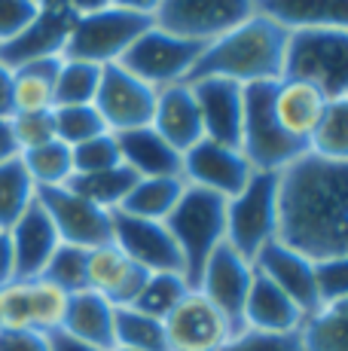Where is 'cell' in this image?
<instances>
[{
	"mask_svg": "<svg viewBox=\"0 0 348 351\" xmlns=\"http://www.w3.org/2000/svg\"><path fill=\"white\" fill-rule=\"evenodd\" d=\"M278 239L309 260L348 254V162L306 153L281 171Z\"/></svg>",
	"mask_w": 348,
	"mask_h": 351,
	"instance_id": "cell-1",
	"label": "cell"
},
{
	"mask_svg": "<svg viewBox=\"0 0 348 351\" xmlns=\"http://www.w3.org/2000/svg\"><path fill=\"white\" fill-rule=\"evenodd\" d=\"M287 40H290V31L253 12L223 37L211 40L186 83H196L202 77H226L238 86L278 83L284 77Z\"/></svg>",
	"mask_w": 348,
	"mask_h": 351,
	"instance_id": "cell-2",
	"label": "cell"
},
{
	"mask_svg": "<svg viewBox=\"0 0 348 351\" xmlns=\"http://www.w3.org/2000/svg\"><path fill=\"white\" fill-rule=\"evenodd\" d=\"M184 256V278L196 290L208 256L226 241V199L186 184L174 211L162 220Z\"/></svg>",
	"mask_w": 348,
	"mask_h": 351,
	"instance_id": "cell-3",
	"label": "cell"
},
{
	"mask_svg": "<svg viewBox=\"0 0 348 351\" xmlns=\"http://www.w3.org/2000/svg\"><path fill=\"white\" fill-rule=\"evenodd\" d=\"M275 83H251L245 86V117H242V153L253 165V171H284L297 159L309 153V144L278 125L272 110Z\"/></svg>",
	"mask_w": 348,
	"mask_h": 351,
	"instance_id": "cell-4",
	"label": "cell"
},
{
	"mask_svg": "<svg viewBox=\"0 0 348 351\" xmlns=\"http://www.w3.org/2000/svg\"><path fill=\"white\" fill-rule=\"evenodd\" d=\"M278 171H253L245 190L226 199V245L251 263L278 239Z\"/></svg>",
	"mask_w": 348,
	"mask_h": 351,
	"instance_id": "cell-5",
	"label": "cell"
},
{
	"mask_svg": "<svg viewBox=\"0 0 348 351\" xmlns=\"http://www.w3.org/2000/svg\"><path fill=\"white\" fill-rule=\"evenodd\" d=\"M284 77L318 86L327 101L348 98V31H290Z\"/></svg>",
	"mask_w": 348,
	"mask_h": 351,
	"instance_id": "cell-6",
	"label": "cell"
},
{
	"mask_svg": "<svg viewBox=\"0 0 348 351\" xmlns=\"http://www.w3.org/2000/svg\"><path fill=\"white\" fill-rule=\"evenodd\" d=\"M147 28H153L150 16H138V12L119 10V6L86 12V16H77V22H73L62 58L89 62L98 67L116 64Z\"/></svg>",
	"mask_w": 348,
	"mask_h": 351,
	"instance_id": "cell-7",
	"label": "cell"
},
{
	"mask_svg": "<svg viewBox=\"0 0 348 351\" xmlns=\"http://www.w3.org/2000/svg\"><path fill=\"white\" fill-rule=\"evenodd\" d=\"M205 49H208V43L177 37V34H169L153 25L129 46V52L116 64H123L132 77H138L140 83L159 92L165 86L186 83V77L192 73Z\"/></svg>",
	"mask_w": 348,
	"mask_h": 351,
	"instance_id": "cell-8",
	"label": "cell"
},
{
	"mask_svg": "<svg viewBox=\"0 0 348 351\" xmlns=\"http://www.w3.org/2000/svg\"><path fill=\"white\" fill-rule=\"evenodd\" d=\"M253 16V0H162L153 25L199 43L223 37Z\"/></svg>",
	"mask_w": 348,
	"mask_h": 351,
	"instance_id": "cell-9",
	"label": "cell"
},
{
	"mask_svg": "<svg viewBox=\"0 0 348 351\" xmlns=\"http://www.w3.org/2000/svg\"><path fill=\"white\" fill-rule=\"evenodd\" d=\"M37 202L49 214L52 226H55L58 239L64 245H77L92 251V247L113 241V211H104V208L86 202L71 186L37 190Z\"/></svg>",
	"mask_w": 348,
	"mask_h": 351,
	"instance_id": "cell-10",
	"label": "cell"
},
{
	"mask_svg": "<svg viewBox=\"0 0 348 351\" xmlns=\"http://www.w3.org/2000/svg\"><path fill=\"white\" fill-rule=\"evenodd\" d=\"M92 104L101 113L107 132H132V128L153 123L156 89L132 77L123 64H107L101 67V83H98V95Z\"/></svg>",
	"mask_w": 348,
	"mask_h": 351,
	"instance_id": "cell-11",
	"label": "cell"
},
{
	"mask_svg": "<svg viewBox=\"0 0 348 351\" xmlns=\"http://www.w3.org/2000/svg\"><path fill=\"white\" fill-rule=\"evenodd\" d=\"M162 324L169 351H220L236 336L226 315L199 290H190Z\"/></svg>",
	"mask_w": 348,
	"mask_h": 351,
	"instance_id": "cell-12",
	"label": "cell"
},
{
	"mask_svg": "<svg viewBox=\"0 0 348 351\" xmlns=\"http://www.w3.org/2000/svg\"><path fill=\"white\" fill-rule=\"evenodd\" d=\"M253 178V165L247 162L242 147L220 144V141L202 138L196 147L184 153V180L190 186H202L223 199H232Z\"/></svg>",
	"mask_w": 348,
	"mask_h": 351,
	"instance_id": "cell-13",
	"label": "cell"
},
{
	"mask_svg": "<svg viewBox=\"0 0 348 351\" xmlns=\"http://www.w3.org/2000/svg\"><path fill=\"white\" fill-rule=\"evenodd\" d=\"M73 22H77V12L68 3L40 6V12L28 28L18 31L6 43H0V64L18 71V67L46 62V58H62Z\"/></svg>",
	"mask_w": 348,
	"mask_h": 351,
	"instance_id": "cell-14",
	"label": "cell"
},
{
	"mask_svg": "<svg viewBox=\"0 0 348 351\" xmlns=\"http://www.w3.org/2000/svg\"><path fill=\"white\" fill-rule=\"evenodd\" d=\"M113 245L147 272H180L184 256L162 220H144L113 211Z\"/></svg>",
	"mask_w": 348,
	"mask_h": 351,
	"instance_id": "cell-15",
	"label": "cell"
},
{
	"mask_svg": "<svg viewBox=\"0 0 348 351\" xmlns=\"http://www.w3.org/2000/svg\"><path fill=\"white\" fill-rule=\"evenodd\" d=\"M251 281H253V263L245 260L242 254L232 251L223 241L208 256L196 290L202 296H208L214 306L226 315V321L232 324L236 333H242L245 330L242 315H245V300H247V290H251Z\"/></svg>",
	"mask_w": 348,
	"mask_h": 351,
	"instance_id": "cell-16",
	"label": "cell"
},
{
	"mask_svg": "<svg viewBox=\"0 0 348 351\" xmlns=\"http://www.w3.org/2000/svg\"><path fill=\"white\" fill-rule=\"evenodd\" d=\"M253 269L260 275H266L278 290H284L306 318L321 308L318 285H314V260L299 254L297 247L284 245L281 239L269 241L263 251L253 256Z\"/></svg>",
	"mask_w": 348,
	"mask_h": 351,
	"instance_id": "cell-17",
	"label": "cell"
},
{
	"mask_svg": "<svg viewBox=\"0 0 348 351\" xmlns=\"http://www.w3.org/2000/svg\"><path fill=\"white\" fill-rule=\"evenodd\" d=\"M192 86L199 113H202L205 138L220 144L238 147L242 141V117H245V86L226 77H202Z\"/></svg>",
	"mask_w": 348,
	"mask_h": 351,
	"instance_id": "cell-18",
	"label": "cell"
},
{
	"mask_svg": "<svg viewBox=\"0 0 348 351\" xmlns=\"http://www.w3.org/2000/svg\"><path fill=\"white\" fill-rule=\"evenodd\" d=\"M147 269L132 263L129 256L119 251L113 241L98 245L89 251V263H86V278H89V290L101 293L110 306H132L138 300L140 287L147 281Z\"/></svg>",
	"mask_w": 348,
	"mask_h": 351,
	"instance_id": "cell-19",
	"label": "cell"
},
{
	"mask_svg": "<svg viewBox=\"0 0 348 351\" xmlns=\"http://www.w3.org/2000/svg\"><path fill=\"white\" fill-rule=\"evenodd\" d=\"M6 232H10V245H12L16 278L18 281L40 278L46 263H49V256L55 254L58 245H62V239H58L55 226H52L49 214L43 211V205L34 202Z\"/></svg>",
	"mask_w": 348,
	"mask_h": 351,
	"instance_id": "cell-20",
	"label": "cell"
},
{
	"mask_svg": "<svg viewBox=\"0 0 348 351\" xmlns=\"http://www.w3.org/2000/svg\"><path fill=\"white\" fill-rule=\"evenodd\" d=\"M153 128L162 134L165 141L177 153H186L205 138L202 113H199L196 95H192L190 83L165 86L156 92V110H153Z\"/></svg>",
	"mask_w": 348,
	"mask_h": 351,
	"instance_id": "cell-21",
	"label": "cell"
},
{
	"mask_svg": "<svg viewBox=\"0 0 348 351\" xmlns=\"http://www.w3.org/2000/svg\"><path fill=\"white\" fill-rule=\"evenodd\" d=\"M242 321L245 330H260V333H299L306 315L299 312V306L284 290H278L266 275H260L253 269Z\"/></svg>",
	"mask_w": 348,
	"mask_h": 351,
	"instance_id": "cell-22",
	"label": "cell"
},
{
	"mask_svg": "<svg viewBox=\"0 0 348 351\" xmlns=\"http://www.w3.org/2000/svg\"><path fill=\"white\" fill-rule=\"evenodd\" d=\"M253 12L287 31H348V0H253Z\"/></svg>",
	"mask_w": 348,
	"mask_h": 351,
	"instance_id": "cell-23",
	"label": "cell"
},
{
	"mask_svg": "<svg viewBox=\"0 0 348 351\" xmlns=\"http://www.w3.org/2000/svg\"><path fill=\"white\" fill-rule=\"evenodd\" d=\"M119 156L138 178H184V153H177L153 125L119 132Z\"/></svg>",
	"mask_w": 348,
	"mask_h": 351,
	"instance_id": "cell-24",
	"label": "cell"
},
{
	"mask_svg": "<svg viewBox=\"0 0 348 351\" xmlns=\"http://www.w3.org/2000/svg\"><path fill=\"white\" fill-rule=\"evenodd\" d=\"M327 95L318 89V86L306 83V80H278L275 83V95H272V110H275L278 125L284 128L287 134L306 141L309 144L314 125L321 123L327 110Z\"/></svg>",
	"mask_w": 348,
	"mask_h": 351,
	"instance_id": "cell-25",
	"label": "cell"
},
{
	"mask_svg": "<svg viewBox=\"0 0 348 351\" xmlns=\"http://www.w3.org/2000/svg\"><path fill=\"white\" fill-rule=\"evenodd\" d=\"M113 312H116V306H110L101 293L79 290V293L68 296V312H64L62 330L71 333L73 339H83L101 351H113L116 348V339H113Z\"/></svg>",
	"mask_w": 348,
	"mask_h": 351,
	"instance_id": "cell-26",
	"label": "cell"
},
{
	"mask_svg": "<svg viewBox=\"0 0 348 351\" xmlns=\"http://www.w3.org/2000/svg\"><path fill=\"white\" fill-rule=\"evenodd\" d=\"M64 58L25 64L12 71V113H46L55 107V77Z\"/></svg>",
	"mask_w": 348,
	"mask_h": 351,
	"instance_id": "cell-27",
	"label": "cell"
},
{
	"mask_svg": "<svg viewBox=\"0 0 348 351\" xmlns=\"http://www.w3.org/2000/svg\"><path fill=\"white\" fill-rule=\"evenodd\" d=\"M184 190H186L184 178H138V184L132 186V193L125 195V202L116 211L144 220H165L174 211Z\"/></svg>",
	"mask_w": 348,
	"mask_h": 351,
	"instance_id": "cell-28",
	"label": "cell"
},
{
	"mask_svg": "<svg viewBox=\"0 0 348 351\" xmlns=\"http://www.w3.org/2000/svg\"><path fill=\"white\" fill-rule=\"evenodd\" d=\"M135 184H138V174L129 165H116V168H107V171H95V174H73L68 180V186L73 193L83 195L92 205L104 208V211H116Z\"/></svg>",
	"mask_w": 348,
	"mask_h": 351,
	"instance_id": "cell-29",
	"label": "cell"
},
{
	"mask_svg": "<svg viewBox=\"0 0 348 351\" xmlns=\"http://www.w3.org/2000/svg\"><path fill=\"white\" fill-rule=\"evenodd\" d=\"M113 339H116V348L129 351H169L165 324L132 306H119L113 312Z\"/></svg>",
	"mask_w": 348,
	"mask_h": 351,
	"instance_id": "cell-30",
	"label": "cell"
},
{
	"mask_svg": "<svg viewBox=\"0 0 348 351\" xmlns=\"http://www.w3.org/2000/svg\"><path fill=\"white\" fill-rule=\"evenodd\" d=\"M25 171L31 174L37 190L46 186H68V180L73 178V153L68 144L62 141H49V144H40L34 150L18 153Z\"/></svg>",
	"mask_w": 348,
	"mask_h": 351,
	"instance_id": "cell-31",
	"label": "cell"
},
{
	"mask_svg": "<svg viewBox=\"0 0 348 351\" xmlns=\"http://www.w3.org/2000/svg\"><path fill=\"white\" fill-rule=\"evenodd\" d=\"M37 202V186L22 159L0 162V229H10Z\"/></svg>",
	"mask_w": 348,
	"mask_h": 351,
	"instance_id": "cell-32",
	"label": "cell"
},
{
	"mask_svg": "<svg viewBox=\"0 0 348 351\" xmlns=\"http://www.w3.org/2000/svg\"><path fill=\"white\" fill-rule=\"evenodd\" d=\"M309 153L327 162H348V98L327 104L324 117L309 138Z\"/></svg>",
	"mask_w": 348,
	"mask_h": 351,
	"instance_id": "cell-33",
	"label": "cell"
},
{
	"mask_svg": "<svg viewBox=\"0 0 348 351\" xmlns=\"http://www.w3.org/2000/svg\"><path fill=\"white\" fill-rule=\"evenodd\" d=\"M306 351H348V312L339 306H321L299 327Z\"/></svg>",
	"mask_w": 348,
	"mask_h": 351,
	"instance_id": "cell-34",
	"label": "cell"
},
{
	"mask_svg": "<svg viewBox=\"0 0 348 351\" xmlns=\"http://www.w3.org/2000/svg\"><path fill=\"white\" fill-rule=\"evenodd\" d=\"M190 290L192 287L186 285V278L180 272H150L144 281V287H140L138 300L132 302V308L165 321V315H169Z\"/></svg>",
	"mask_w": 348,
	"mask_h": 351,
	"instance_id": "cell-35",
	"label": "cell"
},
{
	"mask_svg": "<svg viewBox=\"0 0 348 351\" xmlns=\"http://www.w3.org/2000/svg\"><path fill=\"white\" fill-rule=\"evenodd\" d=\"M101 83V67L89 62H73L64 58L55 77V107H73V104H92Z\"/></svg>",
	"mask_w": 348,
	"mask_h": 351,
	"instance_id": "cell-36",
	"label": "cell"
},
{
	"mask_svg": "<svg viewBox=\"0 0 348 351\" xmlns=\"http://www.w3.org/2000/svg\"><path fill=\"white\" fill-rule=\"evenodd\" d=\"M68 296L62 287H55L46 278L28 281V302H31V327L40 333H52L62 330L64 312H68Z\"/></svg>",
	"mask_w": 348,
	"mask_h": 351,
	"instance_id": "cell-37",
	"label": "cell"
},
{
	"mask_svg": "<svg viewBox=\"0 0 348 351\" xmlns=\"http://www.w3.org/2000/svg\"><path fill=\"white\" fill-rule=\"evenodd\" d=\"M86 263H89V251L77 245H58L55 254L49 256L43 275L40 278L52 281L55 287H62L64 293H79L89 290V278H86Z\"/></svg>",
	"mask_w": 348,
	"mask_h": 351,
	"instance_id": "cell-38",
	"label": "cell"
},
{
	"mask_svg": "<svg viewBox=\"0 0 348 351\" xmlns=\"http://www.w3.org/2000/svg\"><path fill=\"white\" fill-rule=\"evenodd\" d=\"M52 123H55V138L68 147H77L89 138L107 132L101 113L95 104H73V107H52Z\"/></svg>",
	"mask_w": 348,
	"mask_h": 351,
	"instance_id": "cell-39",
	"label": "cell"
},
{
	"mask_svg": "<svg viewBox=\"0 0 348 351\" xmlns=\"http://www.w3.org/2000/svg\"><path fill=\"white\" fill-rule=\"evenodd\" d=\"M71 153H73V174H95V171H107V168L123 165L119 141L113 132H104L98 138L83 141V144L71 147Z\"/></svg>",
	"mask_w": 348,
	"mask_h": 351,
	"instance_id": "cell-40",
	"label": "cell"
},
{
	"mask_svg": "<svg viewBox=\"0 0 348 351\" xmlns=\"http://www.w3.org/2000/svg\"><path fill=\"white\" fill-rule=\"evenodd\" d=\"M314 285L321 306H336L348 300V254L314 260Z\"/></svg>",
	"mask_w": 348,
	"mask_h": 351,
	"instance_id": "cell-41",
	"label": "cell"
},
{
	"mask_svg": "<svg viewBox=\"0 0 348 351\" xmlns=\"http://www.w3.org/2000/svg\"><path fill=\"white\" fill-rule=\"evenodd\" d=\"M0 330H34L31 327L28 281H6L0 285Z\"/></svg>",
	"mask_w": 348,
	"mask_h": 351,
	"instance_id": "cell-42",
	"label": "cell"
},
{
	"mask_svg": "<svg viewBox=\"0 0 348 351\" xmlns=\"http://www.w3.org/2000/svg\"><path fill=\"white\" fill-rule=\"evenodd\" d=\"M12 134H16L18 153L34 150L40 144L55 141V123H52V110L46 113H12Z\"/></svg>",
	"mask_w": 348,
	"mask_h": 351,
	"instance_id": "cell-43",
	"label": "cell"
},
{
	"mask_svg": "<svg viewBox=\"0 0 348 351\" xmlns=\"http://www.w3.org/2000/svg\"><path fill=\"white\" fill-rule=\"evenodd\" d=\"M220 351H306L299 333H260V330H242L226 342Z\"/></svg>",
	"mask_w": 348,
	"mask_h": 351,
	"instance_id": "cell-44",
	"label": "cell"
},
{
	"mask_svg": "<svg viewBox=\"0 0 348 351\" xmlns=\"http://www.w3.org/2000/svg\"><path fill=\"white\" fill-rule=\"evenodd\" d=\"M37 12L40 6L34 0H0V43H6L18 31L28 28Z\"/></svg>",
	"mask_w": 348,
	"mask_h": 351,
	"instance_id": "cell-45",
	"label": "cell"
},
{
	"mask_svg": "<svg viewBox=\"0 0 348 351\" xmlns=\"http://www.w3.org/2000/svg\"><path fill=\"white\" fill-rule=\"evenodd\" d=\"M0 351H49V336L40 330H0Z\"/></svg>",
	"mask_w": 348,
	"mask_h": 351,
	"instance_id": "cell-46",
	"label": "cell"
},
{
	"mask_svg": "<svg viewBox=\"0 0 348 351\" xmlns=\"http://www.w3.org/2000/svg\"><path fill=\"white\" fill-rule=\"evenodd\" d=\"M46 336H49V351H101L83 339H73L64 330H52V333H46Z\"/></svg>",
	"mask_w": 348,
	"mask_h": 351,
	"instance_id": "cell-47",
	"label": "cell"
},
{
	"mask_svg": "<svg viewBox=\"0 0 348 351\" xmlns=\"http://www.w3.org/2000/svg\"><path fill=\"white\" fill-rule=\"evenodd\" d=\"M16 278V263H12V245H10V232L0 229V285Z\"/></svg>",
	"mask_w": 348,
	"mask_h": 351,
	"instance_id": "cell-48",
	"label": "cell"
},
{
	"mask_svg": "<svg viewBox=\"0 0 348 351\" xmlns=\"http://www.w3.org/2000/svg\"><path fill=\"white\" fill-rule=\"evenodd\" d=\"M0 117H12V71L6 64H0Z\"/></svg>",
	"mask_w": 348,
	"mask_h": 351,
	"instance_id": "cell-49",
	"label": "cell"
},
{
	"mask_svg": "<svg viewBox=\"0 0 348 351\" xmlns=\"http://www.w3.org/2000/svg\"><path fill=\"white\" fill-rule=\"evenodd\" d=\"M16 156H18V144H16V134H12V123L0 117V162L16 159Z\"/></svg>",
	"mask_w": 348,
	"mask_h": 351,
	"instance_id": "cell-50",
	"label": "cell"
},
{
	"mask_svg": "<svg viewBox=\"0 0 348 351\" xmlns=\"http://www.w3.org/2000/svg\"><path fill=\"white\" fill-rule=\"evenodd\" d=\"M159 3L162 0H110V6H119V10H129V12H138V16H156Z\"/></svg>",
	"mask_w": 348,
	"mask_h": 351,
	"instance_id": "cell-51",
	"label": "cell"
},
{
	"mask_svg": "<svg viewBox=\"0 0 348 351\" xmlns=\"http://www.w3.org/2000/svg\"><path fill=\"white\" fill-rule=\"evenodd\" d=\"M68 6L77 16H86V12H98L104 6H110V0H68Z\"/></svg>",
	"mask_w": 348,
	"mask_h": 351,
	"instance_id": "cell-52",
	"label": "cell"
},
{
	"mask_svg": "<svg viewBox=\"0 0 348 351\" xmlns=\"http://www.w3.org/2000/svg\"><path fill=\"white\" fill-rule=\"evenodd\" d=\"M37 6H55V3H68V0H34Z\"/></svg>",
	"mask_w": 348,
	"mask_h": 351,
	"instance_id": "cell-53",
	"label": "cell"
},
{
	"mask_svg": "<svg viewBox=\"0 0 348 351\" xmlns=\"http://www.w3.org/2000/svg\"><path fill=\"white\" fill-rule=\"evenodd\" d=\"M336 306H339V308H343V312H348V300H345V302H336Z\"/></svg>",
	"mask_w": 348,
	"mask_h": 351,
	"instance_id": "cell-54",
	"label": "cell"
},
{
	"mask_svg": "<svg viewBox=\"0 0 348 351\" xmlns=\"http://www.w3.org/2000/svg\"><path fill=\"white\" fill-rule=\"evenodd\" d=\"M113 351H129V348H113Z\"/></svg>",
	"mask_w": 348,
	"mask_h": 351,
	"instance_id": "cell-55",
	"label": "cell"
}]
</instances>
